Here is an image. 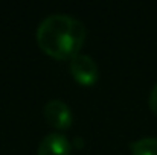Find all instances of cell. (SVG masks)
<instances>
[{
    "label": "cell",
    "mask_w": 157,
    "mask_h": 155,
    "mask_svg": "<svg viewBox=\"0 0 157 155\" xmlns=\"http://www.w3.org/2000/svg\"><path fill=\"white\" fill-rule=\"evenodd\" d=\"M87 29L78 18L67 14L46 17L37 29L40 49L55 59H72L81 50Z\"/></svg>",
    "instance_id": "1"
},
{
    "label": "cell",
    "mask_w": 157,
    "mask_h": 155,
    "mask_svg": "<svg viewBox=\"0 0 157 155\" xmlns=\"http://www.w3.org/2000/svg\"><path fill=\"white\" fill-rule=\"evenodd\" d=\"M70 73L73 79L84 87H92L99 79V67L89 55L78 53L70 59Z\"/></svg>",
    "instance_id": "2"
},
{
    "label": "cell",
    "mask_w": 157,
    "mask_h": 155,
    "mask_svg": "<svg viewBox=\"0 0 157 155\" xmlns=\"http://www.w3.org/2000/svg\"><path fill=\"white\" fill-rule=\"evenodd\" d=\"M44 117L49 125H52L56 129H66L73 122V114L69 105L59 99H52L44 105Z\"/></svg>",
    "instance_id": "3"
},
{
    "label": "cell",
    "mask_w": 157,
    "mask_h": 155,
    "mask_svg": "<svg viewBox=\"0 0 157 155\" xmlns=\"http://www.w3.org/2000/svg\"><path fill=\"white\" fill-rule=\"evenodd\" d=\"M70 151L69 140L59 132H52L41 140L37 155H70Z\"/></svg>",
    "instance_id": "4"
},
{
    "label": "cell",
    "mask_w": 157,
    "mask_h": 155,
    "mask_svg": "<svg viewBox=\"0 0 157 155\" xmlns=\"http://www.w3.org/2000/svg\"><path fill=\"white\" fill-rule=\"evenodd\" d=\"M131 155H157V138L147 137L131 143Z\"/></svg>",
    "instance_id": "5"
},
{
    "label": "cell",
    "mask_w": 157,
    "mask_h": 155,
    "mask_svg": "<svg viewBox=\"0 0 157 155\" xmlns=\"http://www.w3.org/2000/svg\"><path fill=\"white\" fill-rule=\"evenodd\" d=\"M150 108L157 116V84L154 85V88L151 90V94H150Z\"/></svg>",
    "instance_id": "6"
}]
</instances>
